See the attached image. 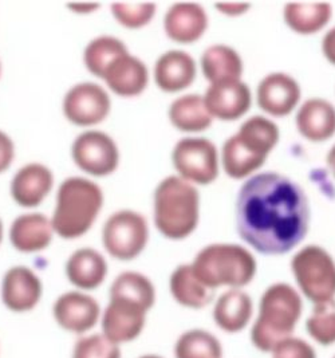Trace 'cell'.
<instances>
[{"mask_svg": "<svg viewBox=\"0 0 335 358\" xmlns=\"http://www.w3.org/2000/svg\"><path fill=\"white\" fill-rule=\"evenodd\" d=\"M175 358H223L220 340L204 329L181 333L173 345Z\"/></svg>", "mask_w": 335, "mask_h": 358, "instance_id": "obj_30", "label": "cell"}, {"mask_svg": "<svg viewBox=\"0 0 335 358\" xmlns=\"http://www.w3.org/2000/svg\"><path fill=\"white\" fill-rule=\"evenodd\" d=\"M295 120L298 131L308 141L322 143L335 134V106L323 98L304 101Z\"/></svg>", "mask_w": 335, "mask_h": 358, "instance_id": "obj_24", "label": "cell"}, {"mask_svg": "<svg viewBox=\"0 0 335 358\" xmlns=\"http://www.w3.org/2000/svg\"><path fill=\"white\" fill-rule=\"evenodd\" d=\"M291 271L299 293L314 305L334 301L335 261L327 250L317 245H304L291 261Z\"/></svg>", "mask_w": 335, "mask_h": 358, "instance_id": "obj_7", "label": "cell"}, {"mask_svg": "<svg viewBox=\"0 0 335 358\" xmlns=\"http://www.w3.org/2000/svg\"><path fill=\"white\" fill-rule=\"evenodd\" d=\"M302 90L294 77L286 73H271L259 82L256 101L264 113L285 117L299 103Z\"/></svg>", "mask_w": 335, "mask_h": 358, "instance_id": "obj_15", "label": "cell"}, {"mask_svg": "<svg viewBox=\"0 0 335 358\" xmlns=\"http://www.w3.org/2000/svg\"><path fill=\"white\" fill-rule=\"evenodd\" d=\"M236 224L241 239L257 252L285 255L308 232V199L298 182L278 172L257 173L240 188Z\"/></svg>", "mask_w": 335, "mask_h": 358, "instance_id": "obj_1", "label": "cell"}, {"mask_svg": "<svg viewBox=\"0 0 335 358\" xmlns=\"http://www.w3.org/2000/svg\"><path fill=\"white\" fill-rule=\"evenodd\" d=\"M172 162L178 176L191 184L207 185L219 176V152L204 137L181 138L172 152Z\"/></svg>", "mask_w": 335, "mask_h": 358, "instance_id": "obj_9", "label": "cell"}, {"mask_svg": "<svg viewBox=\"0 0 335 358\" xmlns=\"http://www.w3.org/2000/svg\"><path fill=\"white\" fill-rule=\"evenodd\" d=\"M104 206L99 185L85 178H69L59 185L51 217L54 232L64 239H77L93 227Z\"/></svg>", "mask_w": 335, "mask_h": 358, "instance_id": "obj_4", "label": "cell"}, {"mask_svg": "<svg viewBox=\"0 0 335 358\" xmlns=\"http://www.w3.org/2000/svg\"><path fill=\"white\" fill-rule=\"evenodd\" d=\"M54 175L51 169L41 163L22 166L11 181V196L20 207L32 208L39 206L51 192Z\"/></svg>", "mask_w": 335, "mask_h": 358, "instance_id": "obj_18", "label": "cell"}, {"mask_svg": "<svg viewBox=\"0 0 335 358\" xmlns=\"http://www.w3.org/2000/svg\"><path fill=\"white\" fill-rule=\"evenodd\" d=\"M0 74H1V65H0Z\"/></svg>", "mask_w": 335, "mask_h": 358, "instance_id": "obj_43", "label": "cell"}, {"mask_svg": "<svg viewBox=\"0 0 335 358\" xmlns=\"http://www.w3.org/2000/svg\"><path fill=\"white\" fill-rule=\"evenodd\" d=\"M138 358H164L159 356V355H144V356H140Z\"/></svg>", "mask_w": 335, "mask_h": 358, "instance_id": "obj_41", "label": "cell"}, {"mask_svg": "<svg viewBox=\"0 0 335 358\" xmlns=\"http://www.w3.org/2000/svg\"><path fill=\"white\" fill-rule=\"evenodd\" d=\"M71 358H122V352L102 333H89L76 341Z\"/></svg>", "mask_w": 335, "mask_h": 358, "instance_id": "obj_33", "label": "cell"}, {"mask_svg": "<svg viewBox=\"0 0 335 358\" xmlns=\"http://www.w3.org/2000/svg\"><path fill=\"white\" fill-rule=\"evenodd\" d=\"M148 311L120 299H109L102 310L101 333L117 345L136 341L144 331Z\"/></svg>", "mask_w": 335, "mask_h": 358, "instance_id": "obj_14", "label": "cell"}, {"mask_svg": "<svg viewBox=\"0 0 335 358\" xmlns=\"http://www.w3.org/2000/svg\"><path fill=\"white\" fill-rule=\"evenodd\" d=\"M208 112L222 121H235L247 113L252 103V94L243 81L211 83L204 94Z\"/></svg>", "mask_w": 335, "mask_h": 358, "instance_id": "obj_16", "label": "cell"}, {"mask_svg": "<svg viewBox=\"0 0 335 358\" xmlns=\"http://www.w3.org/2000/svg\"><path fill=\"white\" fill-rule=\"evenodd\" d=\"M333 7L329 3H288L283 17L288 27L302 35L320 31L332 19Z\"/></svg>", "mask_w": 335, "mask_h": 358, "instance_id": "obj_29", "label": "cell"}, {"mask_svg": "<svg viewBox=\"0 0 335 358\" xmlns=\"http://www.w3.org/2000/svg\"><path fill=\"white\" fill-rule=\"evenodd\" d=\"M149 227L141 213L122 210L113 213L102 231V242L111 257L118 261L136 259L148 245Z\"/></svg>", "mask_w": 335, "mask_h": 358, "instance_id": "obj_8", "label": "cell"}, {"mask_svg": "<svg viewBox=\"0 0 335 358\" xmlns=\"http://www.w3.org/2000/svg\"><path fill=\"white\" fill-rule=\"evenodd\" d=\"M51 311L57 325L80 337L89 334L99 324L102 315L96 298L80 290L61 294L54 301Z\"/></svg>", "mask_w": 335, "mask_h": 358, "instance_id": "obj_11", "label": "cell"}, {"mask_svg": "<svg viewBox=\"0 0 335 358\" xmlns=\"http://www.w3.org/2000/svg\"><path fill=\"white\" fill-rule=\"evenodd\" d=\"M64 117L74 125L92 127L111 113L112 101L108 92L94 82L74 85L64 98Z\"/></svg>", "mask_w": 335, "mask_h": 358, "instance_id": "obj_12", "label": "cell"}, {"mask_svg": "<svg viewBox=\"0 0 335 358\" xmlns=\"http://www.w3.org/2000/svg\"><path fill=\"white\" fill-rule=\"evenodd\" d=\"M326 162H327V165H329V168H330V171H332V173L335 178V145H333L332 149L329 150Z\"/></svg>", "mask_w": 335, "mask_h": 358, "instance_id": "obj_40", "label": "cell"}, {"mask_svg": "<svg viewBox=\"0 0 335 358\" xmlns=\"http://www.w3.org/2000/svg\"><path fill=\"white\" fill-rule=\"evenodd\" d=\"M69 8L76 10L82 14H86V13H90V11L98 8V4H70Z\"/></svg>", "mask_w": 335, "mask_h": 358, "instance_id": "obj_39", "label": "cell"}, {"mask_svg": "<svg viewBox=\"0 0 335 358\" xmlns=\"http://www.w3.org/2000/svg\"><path fill=\"white\" fill-rule=\"evenodd\" d=\"M155 224L172 241H181L197 228L200 195L196 187L180 176H168L155 191Z\"/></svg>", "mask_w": 335, "mask_h": 358, "instance_id": "obj_5", "label": "cell"}, {"mask_svg": "<svg viewBox=\"0 0 335 358\" xmlns=\"http://www.w3.org/2000/svg\"><path fill=\"white\" fill-rule=\"evenodd\" d=\"M201 70L211 83L240 81L243 59L236 50L227 45H213L201 55Z\"/></svg>", "mask_w": 335, "mask_h": 358, "instance_id": "obj_26", "label": "cell"}, {"mask_svg": "<svg viewBox=\"0 0 335 358\" xmlns=\"http://www.w3.org/2000/svg\"><path fill=\"white\" fill-rule=\"evenodd\" d=\"M194 274L209 289H241L256 275L255 257L245 247L234 243H213L201 248L191 263Z\"/></svg>", "mask_w": 335, "mask_h": 358, "instance_id": "obj_6", "label": "cell"}, {"mask_svg": "<svg viewBox=\"0 0 335 358\" xmlns=\"http://www.w3.org/2000/svg\"><path fill=\"white\" fill-rule=\"evenodd\" d=\"M280 137L278 125L267 117L254 115L244 121L239 131L225 140L222 164L232 179H244L266 163Z\"/></svg>", "mask_w": 335, "mask_h": 358, "instance_id": "obj_3", "label": "cell"}, {"mask_svg": "<svg viewBox=\"0 0 335 358\" xmlns=\"http://www.w3.org/2000/svg\"><path fill=\"white\" fill-rule=\"evenodd\" d=\"M43 295V283L35 271L26 266L8 268L1 279L0 298L3 305L16 314L35 309Z\"/></svg>", "mask_w": 335, "mask_h": 358, "instance_id": "obj_13", "label": "cell"}, {"mask_svg": "<svg viewBox=\"0 0 335 358\" xmlns=\"http://www.w3.org/2000/svg\"><path fill=\"white\" fill-rule=\"evenodd\" d=\"M216 8L220 10L224 15L238 17V15L244 14L247 10H250L251 6L244 4V3H224V4H216Z\"/></svg>", "mask_w": 335, "mask_h": 358, "instance_id": "obj_38", "label": "cell"}, {"mask_svg": "<svg viewBox=\"0 0 335 358\" xmlns=\"http://www.w3.org/2000/svg\"><path fill=\"white\" fill-rule=\"evenodd\" d=\"M306 330L311 340L322 346L335 343V299L315 305L306 321Z\"/></svg>", "mask_w": 335, "mask_h": 358, "instance_id": "obj_32", "label": "cell"}, {"mask_svg": "<svg viewBox=\"0 0 335 358\" xmlns=\"http://www.w3.org/2000/svg\"><path fill=\"white\" fill-rule=\"evenodd\" d=\"M15 157V147L8 134L0 131V173L7 171Z\"/></svg>", "mask_w": 335, "mask_h": 358, "instance_id": "obj_36", "label": "cell"}, {"mask_svg": "<svg viewBox=\"0 0 335 358\" xmlns=\"http://www.w3.org/2000/svg\"><path fill=\"white\" fill-rule=\"evenodd\" d=\"M74 163L92 176H108L118 168L120 152L112 137L104 131L80 133L71 147Z\"/></svg>", "mask_w": 335, "mask_h": 358, "instance_id": "obj_10", "label": "cell"}, {"mask_svg": "<svg viewBox=\"0 0 335 358\" xmlns=\"http://www.w3.org/2000/svg\"><path fill=\"white\" fill-rule=\"evenodd\" d=\"M333 358H335V356H334V357H333Z\"/></svg>", "mask_w": 335, "mask_h": 358, "instance_id": "obj_44", "label": "cell"}, {"mask_svg": "<svg viewBox=\"0 0 335 358\" xmlns=\"http://www.w3.org/2000/svg\"><path fill=\"white\" fill-rule=\"evenodd\" d=\"M169 292L176 302L187 309H204L215 298V290L200 280L191 264L176 267L169 278Z\"/></svg>", "mask_w": 335, "mask_h": 358, "instance_id": "obj_25", "label": "cell"}, {"mask_svg": "<svg viewBox=\"0 0 335 358\" xmlns=\"http://www.w3.org/2000/svg\"><path fill=\"white\" fill-rule=\"evenodd\" d=\"M102 80H105L115 94L121 97H136L146 89L149 71L140 58L128 51L113 61Z\"/></svg>", "mask_w": 335, "mask_h": 358, "instance_id": "obj_20", "label": "cell"}, {"mask_svg": "<svg viewBox=\"0 0 335 358\" xmlns=\"http://www.w3.org/2000/svg\"><path fill=\"white\" fill-rule=\"evenodd\" d=\"M168 114L175 128L188 133L207 131L213 121L204 97L200 94H185L176 98L169 106Z\"/></svg>", "mask_w": 335, "mask_h": 358, "instance_id": "obj_27", "label": "cell"}, {"mask_svg": "<svg viewBox=\"0 0 335 358\" xmlns=\"http://www.w3.org/2000/svg\"><path fill=\"white\" fill-rule=\"evenodd\" d=\"M271 358H317V352L308 342L292 336L272 350Z\"/></svg>", "mask_w": 335, "mask_h": 358, "instance_id": "obj_35", "label": "cell"}, {"mask_svg": "<svg viewBox=\"0 0 335 358\" xmlns=\"http://www.w3.org/2000/svg\"><path fill=\"white\" fill-rule=\"evenodd\" d=\"M67 280L80 292L98 289L108 277V262L94 248L83 247L74 251L66 262Z\"/></svg>", "mask_w": 335, "mask_h": 358, "instance_id": "obj_21", "label": "cell"}, {"mask_svg": "<svg viewBox=\"0 0 335 358\" xmlns=\"http://www.w3.org/2000/svg\"><path fill=\"white\" fill-rule=\"evenodd\" d=\"M252 317V298L241 289H228L213 303V322L227 334H236L247 329Z\"/></svg>", "mask_w": 335, "mask_h": 358, "instance_id": "obj_17", "label": "cell"}, {"mask_svg": "<svg viewBox=\"0 0 335 358\" xmlns=\"http://www.w3.org/2000/svg\"><path fill=\"white\" fill-rule=\"evenodd\" d=\"M1 241H3V223L0 220V243H1Z\"/></svg>", "mask_w": 335, "mask_h": 358, "instance_id": "obj_42", "label": "cell"}, {"mask_svg": "<svg viewBox=\"0 0 335 358\" xmlns=\"http://www.w3.org/2000/svg\"><path fill=\"white\" fill-rule=\"evenodd\" d=\"M112 13L120 24L128 29H140L146 26L156 14V4H125L114 3Z\"/></svg>", "mask_w": 335, "mask_h": 358, "instance_id": "obj_34", "label": "cell"}, {"mask_svg": "<svg viewBox=\"0 0 335 358\" xmlns=\"http://www.w3.org/2000/svg\"><path fill=\"white\" fill-rule=\"evenodd\" d=\"M109 299L137 305L149 313L156 303V287L149 278L137 271H125L113 280Z\"/></svg>", "mask_w": 335, "mask_h": 358, "instance_id": "obj_28", "label": "cell"}, {"mask_svg": "<svg viewBox=\"0 0 335 358\" xmlns=\"http://www.w3.org/2000/svg\"><path fill=\"white\" fill-rule=\"evenodd\" d=\"M125 52H128V48L121 39L102 35L93 39L86 46L83 52V62L92 74L102 78L113 61Z\"/></svg>", "mask_w": 335, "mask_h": 358, "instance_id": "obj_31", "label": "cell"}, {"mask_svg": "<svg viewBox=\"0 0 335 358\" xmlns=\"http://www.w3.org/2000/svg\"><path fill=\"white\" fill-rule=\"evenodd\" d=\"M208 29V15L197 3H176L164 17V30L178 43L199 41Z\"/></svg>", "mask_w": 335, "mask_h": 358, "instance_id": "obj_19", "label": "cell"}, {"mask_svg": "<svg viewBox=\"0 0 335 358\" xmlns=\"http://www.w3.org/2000/svg\"><path fill=\"white\" fill-rule=\"evenodd\" d=\"M54 235L51 219L41 212L17 216L10 228V242L19 252H39L48 248Z\"/></svg>", "mask_w": 335, "mask_h": 358, "instance_id": "obj_23", "label": "cell"}, {"mask_svg": "<svg viewBox=\"0 0 335 358\" xmlns=\"http://www.w3.org/2000/svg\"><path fill=\"white\" fill-rule=\"evenodd\" d=\"M322 52L325 58L335 66V26L322 39Z\"/></svg>", "mask_w": 335, "mask_h": 358, "instance_id": "obj_37", "label": "cell"}, {"mask_svg": "<svg viewBox=\"0 0 335 358\" xmlns=\"http://www.w3.org/2000/svg\"><path fill=\"white\" fill-rule=\"evenodd\" d=\"M197 74L196 62L190 52L169 50L155 65V81L161 90L177 93L190 87Z\"/></svg>", "mask_w": 335, "mask_h": 358, "instance_id": "obj_22", "label": "cell"}, {"mask_svg": "<svg viewBox=\"0 0 335 358\" xmlns=\"http://www.w3.org/2000/svg\"><path fill=\"white\" fill-rule=\"evenodd\" d=\"M304 313L302 294L285 282L269 286L260 296L259 313L251 327V342L257 350L272 353L294 336Z\"/></svg>", "mask_w": 335, "mask_h": 358, "instance_id": "obj_2", "label": "cell"}]
</instances>
